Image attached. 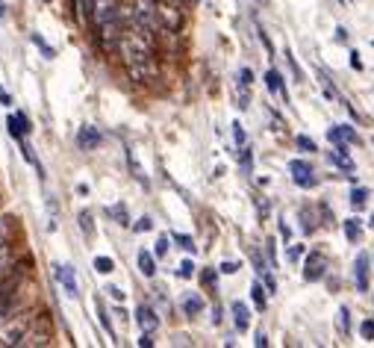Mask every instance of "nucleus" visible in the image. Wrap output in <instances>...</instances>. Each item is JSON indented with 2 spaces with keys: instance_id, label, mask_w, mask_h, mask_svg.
Masks as SVG:
<instances>
[{
  "instance_id": "nucleus-1",
  "label": "nucleus",
  "mask_w": 374,
  "mask_h": 348,
  "mask_svg": "<svg viewBox=\"0 0 374 348\" xmlns=\"http://www.w3.org/2000/svg\"><path fill=\"white\" fill-rule=\"evenodd\" d=\"M118 54L127 74L133 77L136 83H151L156 77V59H154V47L151 39L142 36L139 30L133 32H124L121 42H118Z\"/></svg>"
},
{
  "instance_id": "nucleus-2",
  "label": "nucleus",
  "mask_w": 374,
  "mask_h": 348,
  "mask_svg": "<svg viewBox=\"0 0 374 348\" xmlns=\"http://www.w3.org/2000/svg\"><path fill=\"white\" fill-rule=\"evenodd\" d=\"M156 21L162 32H180L183 27V9L177 0H156Z\"/></svg>"
},
{
  "instance_id": "nucleus-3",
  "label": "nucleus",
  "mask_w": 374,
  "mask_h": 348,
  "mask_svg": "<svg viewBox=\"0 0 374 348\" xmlns=\"http://www.w3.org/2000/svg\"><path fill=\"white\" fill-rule=\"evenodd\" d=\"M328 266H330V260H328V254H321V251H313L310 257H306V263H304V280H321L324 275H328Z\"/></svg>"
},
{
  "instance_id": "nucleus-4",
  "label": "nucleus",
  "mask_w": 374,
  "mask_h": 348,
  "mask_svg": "<svg viewBox=\"0 0 374 348\" xmlns=\"http://www.w3.org/2000/svg\"><path fill=\"white\" fill-rule=\"evenodd\" d=\"M77 148L80 151H97L101 148V133H97V127L92 124H83L77 130Z\"/></svg>"
},
{
  "instance_id": "nucleus-5",
  "label": "nucleus",
  "mask_w": 374,
  "mask_h": 348,
  "mask_svg": "<svg viewBox=\"0 0 374 348\" xmlns=\"http://www.w3.org/2000/svg\"><path fill=\"white\" fill-rule=\"evenodd\" d=\"M289 172H292V177H295V184H298V186H316V177H313L310 162L292 160V162H289Z\"/></svg>"
},
{
  "instance_id": "nucleus-6",
  "label": "nucleus",
  "mask_w": 374,
  "mask_h": 348,
  "mask_svg": "<svg viewBox=\"0 0 374 348\" xmlns=\"http://www.w3.org/2000/svg\"><path fill=\"white\" fill-rule=\"evenodd\" d=\"M54 275H56V280H59V287L65 289V295L68 298H77V277H74V269L71 266H54Z\"/></svg>"
},
{
  "instance_id": "nucleus-7",
  "label": "nucleus",
  "mask_w": 374,
  "mask_h": 348,
  "mask_svg": "<svg viewBox=\"0 0 374 348\" xmlns=\"http://www.w3.org/2000/svg\"><path fill=\"white\" fill-rule=\"evenodd\" d=\"M6 127H9V136H12V139H18V142H21V139L30 133V130H32L24 112H15V115H9V119H6Z\"/></svg>"
},
{
  "instance_id": "nucleus-8",
  "label": "nucleus",
  "mask_w": 374,
  "mask_h": 348,
  "mask_svg": "<svg viewBox=\"0 0 374 348\" xmlns=\"http://www.w3.org/2000/svg\"><path fill=\"white\" fill-rule=\"evenodd\" d=\"M354 280H356V289H360V292L368 289V257L366 254H360L356 263H354Z\"/></svg>"
},
{
  "instance_id": "nucleus-9",
  "label": "nucleus",
  "mask_w": 374,
  "mask_h": 348,
  "mask_svg": "<svg viewBox=\"0 0 374 348\" xmlns=\"http://www.w3.org/2000/svg\"><path fill=\"white\" fill-rule=\"evenodd\" d=\"M136 322H139V328L142 330H148V334H154V330H156V325H159V316H156V313L151 310V307H139L136 310Z\"/></svg>"
},
{
  "instance_id": "nucleus-10",
  "label": "nucleus",
  "mask_w": 374,
  "mask_h": 348,
  "mask_svg": "<svg viewBox=\"0 0 374 348\" xmlns=\"http://www.w3.org/2000/svg\"><path fill=\"white\" fill-rule=\"evenodd\" d=\"M328 139L333 145H339V142H356V130L348 127V124H336V127L328 130Z\"/></svg>"
},
{
  "instance_id": "nucleus-11",
  "label": "nucleus",
  "mask_w": 374,
  "mask_h": 348,
  "mask_svg": "<svg viewBox=\"0 0 374 348\" xmlns=\"http://www.w3.org/2000/svg\"><path fill=\"white\" fill-rule=\"evenodd\" d=\"M4 340H6V345H21V342L27 340V322L9 325V328L4 330Z\"/></svg>"
},
{
  "instance_id": "nucleus-12",
  "label": "nucleus",
  "mask_w": 374,
  "mask_h": 348,
  "mask_svg": "<svg viewBox=\"0 0 374 348\" xmlns=\"http://www.w3.org/2000/svg\"><path fill=\"white\" fill-rule=\"evenodd\" d=\"M233 322H236V330H239V334H245V330H248V325H251V313H248V307L245 304H242V301H236L233 307Z\"/></svg>"
},
{
  "instance_id": "nucleus-13",
  "label": "nucleus",
  "mask_w": 374,
  "mask_h": 348,
  "mask_svg": "<svg viewBox=\"0 0 374 348\" xmlns=\"http://www.w3.org/2000/svg\"><path fill=\"white\" fill-rule=\"evenodd\" d=\"M266 86H268V92H271V95H283L286 101H289V95H286V89H283V77H280L278 71H274V68L266 74Z\"/></svg>"
},
{
  "instance_id": "nucleus-14",
  "label": "nucleus",
  "mask_w": 374,
  "mask_h": 348,
  "mask_svg": "<svg viewBox=\"0 0 374 348\" xmlns=\"http://www.w3.org/2000/svg\"><path fill=\"white\" fill-rule=\"evenodd\" d=\"M139 272L144 277H154L156 275V263H154V254L151 251H139Z\"/></svg>"
},
{
  "instance_id": "nucleus-15",
  "label": "nucleus",
  "mask_w": 374,
  "mask_h": 348,
  "mask_svg": "<svg viewBox=\"0 0 374 348\" xmlns=\"http://www.w3.org/2000/svg\"><path fill=\"white\" fill-rule=\"evenodd\" d=\"M201 310H204V298L201 295H189L186 301H183V313H186V316H198Z\"/></svg>"
},
{
  "instance_id": "nucleus-16",
  "label": "nucleus",
  "mask_w": 374,
  "mask_h": 348,
  "mask_svg": "<svg viewBox=\"0 0 374 348\" xmlns=\"http://www.w3.org/2000/svg\"><path fill=\"white\" fill-rule=\"evenodd\" d=\"M106 215H109V219H116L118 224H130V215H127V207L124 204H112V207H106Z\"/></svg>"
},
{
  "instance_id": "nucleus-17",
  "label": "nucleus",
  "mask_w": 374,
  "mask_h": 348,
  "mask_svg": "<svg viewBox=\"0 0 374 348\" xmlns=\"http://www.w3.org/2000/svg\"><path fill=\"white\" fill-rule=\"evenodd\" d=\"M77 222H80V230H83V234L92 239V236H94V219H92V212H89V210H83V212L77 215Z\"/></svg>"
},
{
  "instance_id": "nucleus-18",
  "label": "nucleus",
  "mask_w": 374,
  "mask_h": 348,
  "mask_svg": "<svg viewBox=\"0 0 374 348\" xmlns=\"http://www.w3.org/2000/svg\"><path fill=\"white\" fill-rule=\"evenodd\" d=\"M127 160H130V172H133V174H136V180H139V184H142V186H148V177H144V172H142V165H139L136 154H133V151H130V154H127Z\"/></svg>"
},
{
  "instance_id": "nucleus-19",
  "label": "nucleus",
  "mask_w": 374,
  "mask_h": 348,
  "mask_svg": "<svg viewBox=\"0 0 374 348\" xmlns=\"http://www.w3.org/2000/svg\"><path fill=\"white\" fill-rule=\"evenodd\" d=\"M366 204H368V189H363V186L354 189V192H351V207H354V210H363Z\"/></svg>"
},
{
  "instance_id": "nucleus-20",
  "label": "nucleus",
  "mask_w": 374,
  "mask_h": 348,
  "mask_svg": "<svg viewBox=\"0 0 374 348\" xmlns=\"http://www.w3.org/2000/svg\"><path fill=\"white\" fill-rule=\"evenodd\" d=\"M94 272L112 275V272H116V263H112V257H94Z\"/></svg>"
},
{
  "instance_id": "nucleus-21",
  "label": "nucleus",
  "mask_w": 374,
  "mask_h": 348,
  "mask_svg": "<svg viewBox=\"0 0 374 348\" xmlns=\"http://www.w3.org/2000/svg\"><path fill=\"white\" fill-rule=\"evenodd\" d=\"M330 162H333V165H339V169H345V172H351V169H354V162H351V157H348L345 151H333V154H330Z\"/></svg>"
},
{
  "instance_id": "nucleus-22",
  "label": "nucleus",
  "mask_w": 374,
  "mask_h": 348,
  "mask_svg": "<svg viewBox=\"0 0 374 348\" xmlns=\"http://www.w3.org/2000/svg\"><path fill=\"white\" fill-rule=\"evenodd\" d=\"M251 298H254V304H256V310H266V289H263V284H254L251 287Z\"/></svg>"
},
{
  "instance_id": "nucleus-23",
  "label": "nucleus",
  "mask_w": 374,
  "mask_h": 348,
  "mask_svg": "<svg viewBox=\"0 0 374 348\" xmlns=\"http://www.w3.org/2000/svg\"><path fill=\"white\" fill-rule=\"evenodd\" d=\"M345 236H348L351 242H356V239H360V236H363V227H360V222H356V219H348V222H345Z\"/></svg>"
},
{
  "instance_id": "nucleus-24",
  "label": "nucleus",
  "mask_w": 374,
  "mask_h": 348,
  "mask_svg": "<svg viewBox=\"0 0 374 348\" xmlns=\"http://www.w3.org/2000/svg\"><path fill=\"white\" fill-rule=\"evenodd\" d=\"M339 330H342V337L351 334V310L348 307H339Z\"/></svg>"
},
{
  "instance_id": "nucleus-25",
  "label": "nucleus",
  "mask_w": 374,
  "mask_h": 348,
  "mask_svg": "<svg viewBox=\"0 0 374 348\" xmlns=\"http://www.w3.org/2000/svg\"><path fill=\"white\" fill-rule=\"evenodd\" d=\"M32 44H36V47H39V51H42V54H44L47 59H54V56H56V51H54V47L47 44V42L42 39V36H39V32H32Z\"/></svg>"
},
{
  "instance_id": "nucleus-26",
  "label": "nucleus",
  "mask_w": 374,
  "mask_h": 348,
  "mask_svg": "<svg viewBox=\"0 0 374 348\" xmlns=\"http://www.w3.org/2000/svg\"><path fill=\"white\" fill-rule=\"evenodd\" d=\"M251 83H254L251 68H242V71H239V89H251Z\"/></svg>"
},
{
  "instance_id": "nucleus-27",
  "label": "nucleus",
  "mask_w": 374,
  "mask_h": 348,
  "mask_svg": "<svg viewBox=\"0 0 374 348\" xmlns=\"http://www.w3.org/2000/svg\"><path fill=\"white\" fill-rule=\"evenodd\" d=\"M174 242L180 245V248H186V251H194V239L186 236V234H174Z\"/></svg>"
},
{
  "instance_id": "nucleus-28",
  "label": "nucleus",
  "mask_w": 374,
  "mask_h": 348,
  "mask_svg": "<svg viewBox=\"0 0 374 348\" xmlns=\"http://www.w3.org/2000/svg\"><path fill=\"white\" fill-rule=\"evenodd\" d=\"M97 313H101V325H104V330H106V334H109V340H112V337H116V334H112L109 316H106V310H104V304H101V301H97Z\"/></svg>"
},
{
  "instance_id": "nucleus-29",
  "label": "nucleus",
  "mask_w": 374,
  "mask_h": 348,
  "mask_svg": "<svg viewBox=\"0 0 374 348\" xmlns=\"http://www.w3.org/2000/svg\"><path fill=\"white\" fill-rule=\"evenodd\" d=\"M177 275H180V277H192L194 275V263L192 260H183L180 266H177Z\"/></svg>"
},
{
  "instance_id": "nucleus-30",
  "label": "nucleus",
  "mask_w": 374,
  "mask_h": 348,
  "mask_svg": "<svg viewBox=\"0 0 374 348\" xmlns=\"http://www.w3.org/2000/svg\"><path fill=\"white\" fill-rule=\"evenodd\" d=\"M295 142H298V148H301V151H310V154L316 151V142H313L310 136H298Z\"/></svg>"
},
{
  "instance_id": "nucleus-31",
  "label": "nucleus",
  "mask_w": 374,
  "mask_h": 348,
  "mask_svg": "<svg viewBox=\"0 0 374 348\" xmlns=\"http://www.w3.org/2000/svg\"><path fill=\"white\" fill-rule=\"evenodd\" d=\"M233 139H236V145H239V148H245V130H242V124H239V121L233 124Z\"/></svg>"
},
{
  "instance_id": "nucleus-32",
  "label": "nucleus",
  "mask_w": 374,
  "mask_h": 348,
  "mask_svg": "<svg viewBox=\"0 0 374 348\" xmlns=\"http://www.w3.org/2000/svg\"><path fill=\"white\" fill-rule=\"evenodd\" d=\"M154 227V222L148 219V215H144V219H139L136 224H133V230H136V234H144V230H151Z\"/></svg>"
},
{
  "instance_id": "nucleus-33",
  "label": "nucleus",
  "mask_w": 374,
  "mask_h": 348,
  "mask_svg": "<svg viewBox=\"0 0 374 348\" xmlns=\"http://www.w3.org/2000/svg\"><path fill=\"white\" fill-rule=\"evenodd\" d=\"M286 59H289V65H292V74H295V80H298V83H304V74H301V68H298V62H295V56H292V54L286 51Z\"/></svg>"
},
{
  "instance_id": "nucleus-34",
  "label": "nucleus",
  "mask_w": 374,
  "mask_h": 348,
  "mask_svg": "<svg viewBox=\"0 0 374 348\" xmlns=\"http://www.w3.org/2000/svg\"><path fill=\"white\" fill-rule=\"evenodd\" d=\"M168 254V236H159L156 239V257H166Z\"/></svg>"
},
{
  "instance_id": "nucleus-35",
  "label": "nucleus",
  "mask_w": 374,
  "mask_h": 348,
  "mask_svg": "<svg viewBox=\"0 0 374 348\" xmlns=\"http://www.w3.org/2000/svg\"><path fill=\"white\" fill-rule=\"evenodd\" d=\"M251 165H254V157H251V151H248V148H242V169H245V172H251Z\"/></svg>"
},
{
  "instance_id": "nucleus-36",
  "label": "nucleus",
  "mask_w": 374,
  "mask_h": 348,
  "mask_svg": "<svg viewBox=\"0 0 374 348\" xmlns=\"http://www.w3.org/2000/svg\"><path fill=\"white\" fill-rule=\"evenodd\" d=\"M360 330H363V337H366V340H374V319H366Z\"/></svg>"
},
{
  "instance_id": "nucleus-37",
  "label": "nucleus",
  "mask_w": 374,
  "mask_h": 348,
  "mask_svg": "<svg viewBox=\"0 0 374 348\" xmlns=\"http://www.w3.org/2000/svg\"><path fill=\"white\" fill-rule=\"evenodd\" d=\"M139 345H142V348H151V345H154V340H151V334H148V330H142V337H139Z\"/></svg>"
},
{
  "instance_id": "nucleus-38",
  "label": "nucleus",
  "mask_w": 374,
  "mask_h": 348,
  "mask_svg": "<svg viewBox=\"0 0 374 348\" xmlns=\"http://www.w3.org/2000/svg\"><path fill=\"white\" fill-rule=\"evenodd\" d=\"M221 272H224V275H236L239 266H236V263H221Z\"/></svg>"
},
{
  "instance_id": "nucleus-39",
  "label": "nucleus",
  "mask_w": 374,
  "mask_h": 348,
  "mask_svg": "<svg viewBox=\"0 0 374 348\" xmlns=\"http://www.w3.org/2000/svg\"><path fill=\"white\" fill-rule=\"evenodd\" d=\"M106 292H109L112 298H116V301H124V292H121L118 287H106Z\"/></svg>"
},
{
  "instance_id": "nucleus-40",
  "label": "nucleus",
  "mask_w": 374,
  "mask_h": 348,
  "mask_svg": "<svg viewBox=\"0 0 374 348\" xmlns=\"http://www.w3.org/2000/svg\"><path fill=\"white\" fill-rule=\"evenodd\" d=\"M301 254H304V248H301V245H292V251H289V260H298Z\"/></svg>"
},
{
  "instance_id": "nucleus-41",
  "label": "nucleus",
  "mask_w": 374,
  "mask_h": 348,
  "mask_svg": "<svg viewBox=\"0 0 374 348\" xmlns=\"http://www.w3.org/2000/svg\"><path fill=\"white\" fill-rule=\"evenodd\" d=\"M204 284H206V287H213V284H216V272H209V269H206V272H204Z\"/></svg>"
},
{
  "instance_id": "nucleus-42",
  "label": "nucleus",
  "mask_w": 374,
  "mask_h": 348,
  "mask_svg": "<svg viewBox=\"0 0 374 348\" xmlns=\"http://www.w3.org/2000/svg\"><path fill=\"white\" fill-rule=\"evenodd\" d=\"M351 65H354V68H356V71H360V68H363V59H360V54H351Z\"/></svg>"
},
{
  "instance_id": "nucleus-43",
  "label": "nucleus",
  "mask_w": 374,
  "mask_h": 348,
  "mask_svg": "<svg viewBox=\"0 0 374 348\" xmlns=\"http://www.w3.org/2000/svg\"><path fill=\"white\" fill-rule=\"evenodd\" d=\"M256 345H259V348H266V345H268V337L263 334V330H259V334H256Z\"/></svg>"
},
{
  "instance_id": "nucleus-44",
  "label": "nucleus",
  "mask_w": 374,
  "mask_h": 348,
  "mask_svg": "<svg viewBox=\"0 0 374 348\" xmlns=\"http://www.w3.org/2000/svg\"><path fill=\"white\" fill-rule=\"evenodd\" d=\"M0 18H4V4H0Z\"/></svg>"
},
{
  "instance_id": "nucleus-45",
  "label": "nucleus",
  "mask_w": 374,
  "mask_h": 348,
  "mask_svg": "<svg viewBox=\"0 0 374 348\" xmlns=\"http://www.w3.org/2000/svg\"><path fill=\"white\" fill-rule=\"evenodd\" d=\"M368 224H371V227H374V215H371V222H368Z\"/></svg>"
},
{
  "instance_id": "nucleus-46",
  "label": "nucleus",
  "mask_w": 374,
  "mask_h": 348,
  "mask_svg": "<svg viewBox=\"0 0 374 348\" xmlns=\"http://www.w3.org/2000/svg\"><path fill=\"white\" fill-rule=\"evenodd\" d=\"M42 4H51V0H42Z\"/></svg>"
},
{
  "instance_id": "nucleus-47",
  "label": "nucleus",
  "mask_w": 374,
  "mask_h": 348,
  "mask_svg": "<svg viewBox=\"0 0 374 348\" xmlns=\"http://www.w3.org/2000/svg\"><path fill=\"white\" fill-rule=\"evenodd\" d=\"M371 145H374V139H371Z\"/></svg>"
}]
</instances>
